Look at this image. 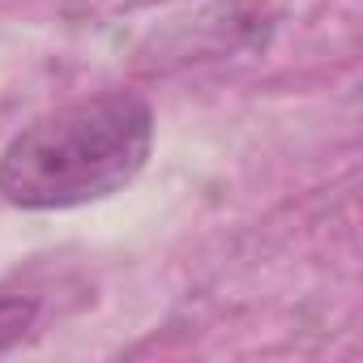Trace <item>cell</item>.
<instances>
[{
	"label": "cell",
	"instance_id": "1",
	"mask_svg": "<svg viewBox=\"0 0 363 363\" xmlns=\"http://www.w3.org/2000/svg\"><path fill=\"white\" fill-rule=\"evenodd\" d=\"M154 145L137 94H94L22 128L0 154V197L18 210H73L133 184Z\"/></svg>",
	"mask_w": 363,
	"mask_h": 363
},
{
	"label": "cell",
	"instance_id": "2",
	"mask_svg": "<svg viewBox=\"0 0 363 363\" xmlns=\"http://www.w3.org/2000/svg\"><path fill=\"white\" fill-rule=\"evenodd\" d=\"M35 316H39V303L35 299H0V350L18 346L30 333Z\"/></svg>",
	"mask_w": 363,
	"mask_h": 363
}]
</instances>
